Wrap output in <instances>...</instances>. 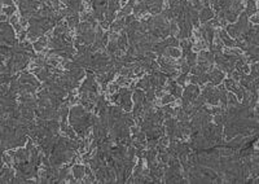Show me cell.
I'll return each mask as SVG.
<instances>
[{"mask_svg":"<svg viewBox=\"0 0 259 184\" xmlns=\"http://www.w3.org/2000/svg\"><path fill=\"white\" fill-rule=\"evenodd\" d=\"M14 10H16L14 5H9V7L4 8V9H3V12H4V14H8V16H10V14L14 13Z\"/></svg>","mask_w":259,"mask_h":184,"instance_id":"18","label":"cell"},{"mask_svg":"<svg viewBox=\"0 0 259 184\" xmlns=\"http://www.w3.org/2000/svg\"><path fill=\"white\" fill-rule=\"evenodd\" d=\"M168 91L174 97H176V99H180L183 95H181V88L179 87V86H176V82L175 80H170V86H168Z\"/></svg>","mask_w":259,"mask_h":184,"instance_id":"7","label":"cell"},{"mask_svg":"<svg viewBox=\"0 0 259 184\" xmlns=\"http://www.w3.org/2000/svg\"><path fill=\"white\" fill-rule=\"evenodd\" d=\"M47 44H48L47 38H45V36H40V38L38 39V42H36L35 44H34V47H35L38 51H42Z\"/></svg>","mask_w":259,"mask_h":184,"instance_id":"17","label":"cell"},{"mask_svg":"<svg viewBox=\"0 0 259 184\" xmlns=\"http://www.w3.org/2000/svg\"><path fill=\"white\" fill-rule=\"evenodd\" d=\"M79 25V14L78 13H73L70 16H68V26L70 29L77 27Z\"/></svg>","mask_w":259,"mask_h":184,"instance_id":"9","label":"cell"},{"mask_svg":"<svg viewBox=\"0 0 259 184\" xmlns=\"http://www.w3.org/2000/svg\"><path fill=\"white\" fill-rule=\"evenodd\" d=\"M227 31H228V34L232 38H238V36L241 35V31L238 30L236 25H229V26L227 27Z\"/></svg>","mask_w":259,"mask_h":184,"instance_id":"13","label":"cell"},{"mask_svg":"<svg viewBox=\"0 0 259 184\" xmlns=\"http://www.w3.org/2000/svg\"><path fill=\"white\" fill-rule=\"evenodd\" d=\"M212 17H214V12L209 7H205L200 10V21L203 22V24H206L207 20H211Z\"/></svg>","mask_w":259,"mask_h":184,"instance_id":"6","label":"cell"},{"mask_svg":"<svg viewBox=\"0 0 259 184\" xmlns=\"http://www.w3.org/2000/svg\"><path fill=\"white\" fill-rule=\"evenodd\" d=\"M185 79H187V73H183L179 78L176 79V83H179V86H184L185 84Z\"/></svg>","mask_w":259,"mask_h":184,"instance_id":"19","label":"cell"},{"mask_svg":"<svg viewBox=\"0 0 259 184\" xmlns=\"http://www.w3.org/2000/svg\"><path fill=\"white\" fill-rule=\"evenodd\" d=\"M163 45H165L166 48H170V47H178L179 45V40H178L176 36H170V38H166L163 39Z\"/></svg>","mask_w":259,"mask_h":184,"instance_id":"10","label":"cell"},{"mask_svg":"<svg viewBox=\"0 0 259 184\" xmlns=\"http://www.w3.org/2000/svg\"><path fill=\"white\" fill-rule=\"evenodd\" d=\"M155 156H157V149H149L148 152H145V158L148 161V165L155 161Z\"/></svg>","mask_w":259,"mask_h":184,"instance_id":"14","label":"cell"},{"mask_svg":"<svg viewBox=\"0 0 259 184\" xmlns=\"http://www.w3.org/2000/svg\"><path fill=\"white\" fill-rule=\"evenodd\" d=\"M132 9H134V7H131L130 4H127L122 10H120L119 13H118V18H123V17L130 16V14H131V12H132Z\"/></svg>","mask_w":259,"mask_h":184,"instance_id":"16","label":"cell"},{"mask_svg":"<svg viewBox=\"0 0 259 184\" xmlns=\"http://www.w3.org/2000/svg\"><path fill=\"white\" fill-rule=\"evenodd\" d=\"M30 151L29 149H19L16 154H14V161L16 163H19V162H26L30 157Z\"/></svg>","mask_w":259,"mask_h":184,"instance_id":"4","label":"cell"},{"mask_svg":"<svg viewBox=\"0 0 259 184\" xmlns=\"http://www.w3.org/2000/svg\"><path fill=\"white\" fill-rule=\"evenodd\" d=\"M84 172H86V169L84 166H80V165H75L73 167V174L77 179H82L84 176Z\"/></svg>","mask_w":259,"mask_h":184,"instance_id":"11","label":"cell"},{"mask_svg":"<svg viewBox=\"0 0 259 184\" xmlns=\"http://www.w3.org/2000/svg\"><path fill=\"white\" fill-rule=\"evenodd\" d=\"M174 100V96L172 95H167V96H163L162 99V104H168L170 101H172Z\"/></svg>","mask_w":259,"mask_h":184,"instance_id":"20","label":"cell"},{"mask_svg":"<svg viewBox=\"0 0 259 184\" xmlns=\"http://www.w3.org/2000/svg\"><path fill=\"white\" fill-rule=\"evenodd\" d=\"M1 44H7L9 47L12 45H16L17 40L14 38V33H13V29L9 24L7 22H1Z\"/></svg>","mask_w":259,"mask_h":184,"instance_id":"1","label":"cell"},{"mask_svg":"<svg viewBox=\"0 0 259 184\" xmlns=\"http://www.w3.org/2000/svg\"><path fill=\"white\" fill-rule=\"evenodd\" d=\"M219 38H220L221 42L224 43V45H227V47H235V45H236V42L229 38L226 30H221V31H220V33H219Z\"/></svg>","mask_w":259,"mask_h":184,"instance_id":"8","label":"cell"},{"mask_svg":"<svg viewBox=\"0 0 259 184\" xmlns=\"http://www.w3.org/2000/svg\"><path fill=\"white\" fill-rule=\"evenodd\" d=\"M134 100H135V102H143L144 100H145V93L141 91V90H135V92H134Z\"/></svg>","mask_w":259,"mask_h":184,"instance_id":"15","label":"cell"},{"mask_svg":"<svg viewBox=\"0 0 259 184\" xmlns=\"http://www.w3.org/2000/svg\"><path fill=\"white\" fill-rule=\"evenodd\" d=\"M253 21L255 22V24H259V17L257 16V17H254V20H253Z\"/></svg>","mask_w":259,"mask_h":184,"instance_id":"23","label":"cell"},{"mask_svg":"<svg viewBox=\"0 0 259 184\" xmlns=\"http://www.w3.org/2000/svg\"><path fill=\"white\" fill-rule=\"evenodd\" d=\"M255 12H257V5H255V1H254V0H249V1H247V7H246L245 13L247 14V16H253Z\"/></svg>","mask_w":259,"mask_h":184,"instance_id":"12","label":"cell"},{"mask_svg":"<svg viewBox=\"0 0 259 184\" xmlns=\"http://www.w3.org/2000/svg\"><path fill=\"white\" fill-rule=\"evenodd\" d=\"M254 182H255V183H259V179H257V180H254Z\"/></svg>","mask_w":259,"mask_h":184,"instance_id":"24","label":"cell"},{"mask_svg":"<svg viewBox=\"0 0 259 184\" xmlns=\"http://www.w3.org/2000/svg\"><path fill=\"white\" fill-rule=\"evenodd\" d=\"M117 43H118V47H119L120 51H125L126 48L128 47V36L125 30L120 31V35H119V38H118Z\"/></svg>","mask_w":259,"mask_h":184,"instance_id":"5","label":"cell"},{"mask_svg":"<svg viewBox=\"0 0 259 184\" xmlns=\"http://www.w3.org/2000/svg\"><path fill=\"white\" fill-rule=\"evenodd\" d=\"M119 106L125 109L126 112L131 110L132 104H131V91L127 88H120L119 90Z\"/></svg>","mask_w":259,"mask_h":184,"instance_id":"2","label":"cell"},{"mask_svg":"<svg viewBox=\"0 0 259 184\" xmlns=\"http://www.w3.org/2000/svg\"><path fill=\"white\" fill-rule=\"evenodd\" d=\"M162 110L165 112V113H168V114H175V113H176V112H175L172 108H170V106H163Z\"/></svg>","mask_w":259,"mask_h":184,"instance_id":"22","label":"cell"},{"mask_svg":"<svg viewBox=\"0 0 259 184\" xmlns=\"http://www.w3.org/2000/svg\"><path fill=\"white\" fill-rule=\"evenodd\" d=\"M228 104H232V105L237 104V100H236V97L232 93H228Z\"/></svg>","mask_w":259,"mask_h":184,"instance_id":"21","label":"cell"},{"mask_svg":"<svg viewBox=\"0 0 259 184\" xmlns=\"http://www.w3.org/2000/svg\"><path fill=\"white\" fill-rule=\"evenodd\" d=\"M223 78H224V74L221 73L220 69H214V70H211V73H210V82L214 86L219 84L221 80H223Z\"/></svg>","mask_w":259,"mask_h":184,"instance_id":"3","label":"cell"}]
</instances>
